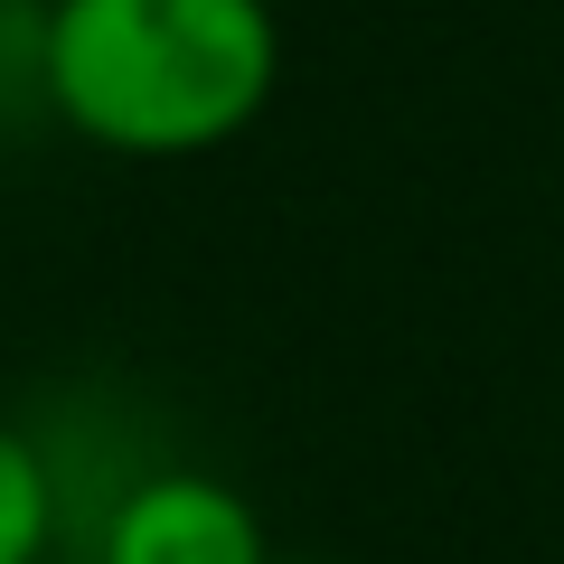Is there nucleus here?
I'll use <instances>...</instances> for the list:
<instances>
[{"label": "nucleus", "instance_id": "3", "mask_svg": "<svg viewBox=\"0 0 564 564\" xmlns=\"http://www.w3.org/2000/svg\"><path fill=\"white\" fill-rule=\"evenodd\" d=\"M57 527H66V499H57L47 452L29 443L20 423H0V564H47L57 555Z\"/></svg>", "mask_w": 564, "mask_h": 564}, {"label": "nucleus", "instance_id": "1", "mask_svg": "<svg viewBox=\"0 0 564 564\" xmlns=\"http://www.w3.org/2000/svg\"><path fill=\"white\" fill-rule=\"evenodd\" d=\"M39 95L113 161H198L282 95V20L273 0H57Z\"/></svg>", "mask_w": 564, "mask_h": 564}, {"label": "nucleus", "instance_id": "2", "mask_svg": "<svg viewBox=\"0 0 564 564\" xmlns=\"http://www.w3.org/2000/svg\"><path fill=\"white\" fill-rule=\"evenodd\" d=\"M95 564H282V555L226 470L170 462L113 489V508L95 527Z\"/></svg>", "mask_w": 564, "mask_h": 564}]
</instances>
